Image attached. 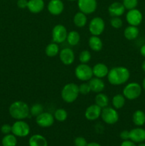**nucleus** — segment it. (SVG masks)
<instances>
[{
	"label": "nucleus",
	"mask_w": 145,
	"mask_h": 146,
	"mask_svg": "<svg viewBox=\"0 0 145 146\" xmlns=\"http://www.w3.org/2000/svg\"><path fill=\"white\" fill-rule=\"evenodd\" d=\"M101 118L104 123L108 125H114L119 121V113L113 107H105L101 112Z\"/></svg>",
	"instance_id": "nucleus-7"
},
{
	"label": "nucleus",
	"mask_w": 145,
	"mask_h": 146,
	"mask_svg": "<svg viewBox=\"0 0 145 146\" xmlns=\"http://www.w3.org/2000/svg\"><path fill=\"white\" fill-rule=\"evenodd\" d=\"M66 41L69 45L75 46L79 44L80 41V35L77 31L72 30L68 33Z\"/></svg>",
	"instance_id": "nucleus-28"
},
{
	"label": "nucleus",
	"mask_w": 145,
	"mask_h": 146,
	"mask_svg": "<svg viewBox=\"0 0 145 146\" xmlns=\"http://www.w3.org/2000/svg\"><path fill=\"white\" fill-rule=\"evenodd\" d=\"M78 86L75 83H68L63 87L61 90V98L64 102L67 104H72L75 102L79 96Z\"/></svg>",
	"instance_id": "nucleus-3"
},
{
	"label": "nucleus",
	"mask_w": 145,
	"mask_h": 146,
	"mask_svg": "<svg viewBox=\"0 0 145 146\" xmlns=\"http://www.w3.org/2000/svg\"><path fill=\"white\" fill-rule=\"evenodd\" d=\"M119 137L122 141H127L129 140V131L127 130H124L119 134Z\"/></svg>",
	"instance_id": "nucleus-40"
},
{
	"label": "nucleus",
	"mask_w": 145,
	"mask_h": 146,
	"mask_svg": "<svg viewBox=\"0 0 145 146\" xmlns=\"http://www.w3.org/2000/svg\"><path fill=\"white\" fill-rule=\"evenodd\" d=\"M44 111V106L41 104H34L30 107V115L32 116H38Z\"/></svg>",
	"instance_id": "nucleus-32"
},
{
	"label": "nucleus",
	"mask_w": 145,
	"mask_h": 146,
	"mask_svg": "<svg viewBox=\"0 0 145 146\" xmlns=\"http://www.w3.org/2000/svg\"><path fill=\"white\" fill-rule=\"evenodd\" d=\"M129 140L135 143L145 141V129L141 127H137L129 131Z\"/></svg>",
	"instance_id": "nucleus-16"
},
{
	"label": "nucleus",
	"mask_w": 145,
	"mask_h": 146,
	"mask_svg": "<svg viewBox=\"0 0 145 146\" xmlns=\"http://www.w3.org/2000/svg\"><path fill=\"white\" fill-rule=\"evenodd\" d=\"M139 34V29L137 27L129 25L124 30V36L129 41L136 39Z\"/></svg>",
	"instance_id": "nucleus-22"
},
{
	"label": "nucleus",
	"mask_w": 145,
	"mask_h": 146,
	"mask_svg": "<svg viewBox=\"0 0 145 146\" xmlns=\"http://www.w3.org/2000/svg\"><path fill=\"white\" fill-rule=\"evenodd\" d=\"M9 113L15 120H25L30 115V107L26 102L16 101L10 105Z\"/></svg>",
	"instance_id": "nucleus-2"
},
{
	"label": "nucleus",
	"mask_w": 145,
	"mask_h": 146,
	"mask_svg": "<svg viewBox=\"0 0 145 146\" xmlns=\"http://www.w3.org/2000/svg\"><path fill=\"white\" fill-rule=\"evenodd\" d=\"M125 19L129 25L138 27L142 24L143 20V14L140 10L135 8L133 9L128 10Z\"/></svg>",
	"instance_id": "nucleus-10"
},
{
	"label": "nucleus",
	"mask_w": 145,
	"mask_h": 146,
	"mask_svg": "<svg viewBox=\"0 0 145 146\" xmlns=\"http://www.w3.org/2000/svg\"><path fill=\"white\" fill-rule=\"evenodd\" d=\"M109 72V68L106 64L103 63H98L92 67L93 76L97 78H103L107 76Z\"/></svg>",
	"instance_id": "nucleus-19"
},
{
	"label": "nucleus",
	"mask_w": 145,
	"mask_h": 146,
	"mask_svg": "<svg viewBox=\"0 0 145 146\" xmlns=\"http://www.w3.org/2000/svg\"><path fill=\"white\" fill-rule=\"evenodd\" d=\"M68 1H78V0H68Z\"/></svg>",
	"instance_id": "nucleus-47"
},
{
	"label": "nucleus",
	"mask_w": 145,
	"mask_h": 146,
	"mask_svg": "<svg viewBox=\"0 0 145 146\" xmlns=\"http://www.w3.org/2000/svg\"><path fill=\"white\" fill-rule=\"evenodd\" d=\"M125 103H126V98L122 94H115L112 99V106L117 110L123 108L125 105Z\"/></svg>",
	"instance_id": "nucleus-27"
},
{
	"label": "nucleus",
	"mask_w": 145,
	"mask_h": 146,
	"mask_svg": "<svg viewBox=\"0 0 145 146\" xmlns=\"http://www.w3.org/2000/svg\"><path fill=\"white\" fill-rule=\"evenodd\" d=\"M55 121V118L53 114L49 112L44 111L40 115L36 117V123L38 126L41 128H49L52 126Z\"/></svg>",
	"instance_id": "nucleus-12"
},
{
	"label": "nucleus",
	"mask_w": 145,
	"mask_h": 146,
	"mask_svg": "<svg viewBox=\"0 0 145 146\" xmlns=\"http://www.w3.org/2000/svg\"><path fill=\"white\" fill-rule=\"evenodd\" d=\"M142 69L143 70L144 72L145 73V60L143 61V62H142Z\"/></svg>",
	"instance_id": "nucleus-45"
},
{
	"label": "nucleus",
	"mask_w": 145,
	"mask_h": 146,
	"mask_svg": "<svg viewBox=\"0 0 145 146\" xmlns=\"http://www.w3.org/2000/svg\"><path fill=\"white\" fill-rule=\"evenodd\" d=\"M109 23H110L111 27H113L114 29H116L122 28V26H123V21L119 17H112L110 21H109Z\"/></svg>",
	"instance_id": "nucleus-34"
},
{
	"label": "nucleus",
	"mask_w": 145,
	"mask_h": 146,
	"mask_svg": "<svg viewBox=\"0 0 145 146\" xmlns=\"http://www.w3.org/2000/svg\"><path fill=\"white\" fill-rule=\"evenodd\" d=\"M74 145L75 146H87L88 142L86 139L82 136L77 137L74 140Z\"/></svg>",
	"instance_id": "nucleus-37"
},
{
	"label": "nucleus",
	"mask_w": 145,
	"mask_h": 146,
	"mask_svg": "<svg viewBox=\"0 0 145 146\" xmlns=\"http://www.w3.org/2000/svg\"><path fill=\"white\" fill-rule=\"evenodd\" d=\"M28 0H17V7L19 9H21L27 8V6H28Z\"/></svg>",
	"instance_id": "nucleus-39"
},
{
	"label": "nucleus",
	"mask_w": 145,
	"mask_h": 146,
	"mask_svg": "<svg viewBox=\"0 0 145 146\" xmlns=\"http://www.w3.org/2000/svg\"><path fill=\"white\" fill-rule=\"evenodd\" d=\"M88 22V17L87 15L82 11H79L73 17V23L78 28H82L85 27Z\"/></svg>",
	"instance_id": "nucleus-25"
},
{
	"label": "nucleus",
	"mask_w": 145,
	"mask_h": 146,
	"mask_svg": "<svg viewBox=\"0 0 145 146\" xmlns=\"http://www.w3.org/2000/svg\"><path fill=\"white\" fill-rule=\"evenodd\" d=\"M142 89L145 91V77L144 78L143 81H142Z\"/></svg>",
	"instance_id": "nucleus-44"
},
{
	"label": "nucleus",
	"mask_w": 145,
	"mask_h": 146,
	"mask_svg": "<svg viewBox=\"0 0 145 146\" xmlns=\"http://www.w3.org/2000/svg\"><path fill=\"white\" fill-rule=\"evenodd\" d=\"M54 118L58 122H63L68 118V112L64 108H58L53 113Z\"/></svg>",
	"instance_id": "nucleus-31"
},
{
	"label": "nucleus",
	"mask_w": 145,
	"mask_h": 146,
	"mask_svg": "<svg viewBox=\"0 0 145 146\" xmlns=\"http://www.w3.org/2000/svg\"><path fill=\"white\" fill-rule=\"evenodd\" d=\"M107 77L111 85L121 86L129 81L130 71L125 66H115L109 70Z\"/></svg>",
	"instance_id": "nucleus-1"
},
{
	"label": "nucleus",
	"mask_w": 145,
	"mask_h": 146,
	"mask_svg": "<svg viewBox=\"0 0 145 146\" xmlns=\"http://www.w3.org/2000/svg\"><path fill=\"white\" fill-rule=\"evenodd\" d=\"M65 6L62 0H50L47 4V9L51 14L58 16L63 11Z\"/></svg>",
	"instance_id": "nucleus-13"
},
{
	"label": "nucleus",
	"mask_w": 145,
	"mask_h": 146,
	"mask_svg": "<svg viewBox=\"0 0 145 146\" xmlns=\"http://www.w3.org/2000/svg\"><path fill=\"white\" fill-rule=\"evenodd\" d=\"M78 88H79V93L82 95H87L90 92H91L90 87L88 82L82 83L80 85L78 86Z\"/></svg>",
	"instance_id": "nucleus-36"
},
{
	"label": "nucleus",
	"mask_w": 145,
	"mask_h": 146,
	"mask_svg": "<svg viewBox=\"0 0 145 146\" xmlns=\"http://www.w3.org/2000/svg\"><path fill=\"white\" fill-rule=\"evenodd\" d=\"M132 122L137 127L145 124V113L142 110H136L132 114Z\"/></svg>",
	"instance_id": "nucleus-24"
},
{
	"label": "nucleus",
	"mask_w": 145,
	"mask_h": 146,
	"mask_svg": "<svg viewBox=\"0 0 145 146\" xmlns=\"http://www.w3.org/2000/svg\"><path fill=\"white\" fill-rule=\"evenodd\" d=\"M30 126L24 120H16L11 125V133L19 138H25L30 133Z\"/></svg>",
	"instance_id": "nucleus-6"
},
{
	"label": "nucleus",
	"mask_w": 145,
	"mask_h": 146,
	"mask_svg": "<svg viewBox=\"0 0 145 146\" xmlns=\"http://www.w3.org/2000/svg\"><path fill=\"white\" fill-rule=\"evenodd\" d=\"M109 99L108 98L107 95L103 94L102 92L98 93L95 97V104L100 107L101 108H104L105 107H107L109 105Z\"/></svg>",
	"instance_id": "nucleus-26"
},
{
	"label": "nucleus",
	"mask_w": 145,
	"mask_h": 146,
	"mask_svg": "<svg viewBox=\"0 0 145 146\" xmlns=\"http://www.w3.org/2000/svg\"><path fill=\"white\" fill-rule=\"evenodd\" d=\"M90 87L91 91L93 93H101L104 91L105 88V84L102 78H97V77H92L89 81H88Z\"/></svg>",
	"instance_id": "nucleus-18"
},
{
	"label": "nucleus",
	"mask_w": 145,
	"mask_h": 146,
	"mask_svg": "<svg viewBox=\"0 0 145 146\" xmlns=\"http://www.w3.org/2000/svg\"><path fill=\"white\" fill-rule=\"evenodd\" d=\"M75 76L79 81H89L93 77L92 68L88 64H80L75 67Z\"/></svg>",
	"instance_id": "nucleus-5"
},
{
	"label": "nucleus",
	"mask_w": 145,
	"mask_h": 146,
	"mask_svg": "<svg viewBox=\"0 0 145 146\" xmlns=\"http://www.w3.org/2000/svg\"><path fill=\"white\" fill-rule=\"evenodd\" d=\"M87 146H102V145H101L100 144L98 143L91 142V143H88Z\"/></svg>",
	"instance_id": "nucleus-43"
},
{
	"label": "nucleus",
	"mask_w": 145,
	"mask_h": 146,
	"mask_svg": "<svg viewBox=\"0 0 145 146\" xmlns=\"http://www.w3.org/2000/svg\"><path fill=\"white\" fill-rule=\"evenodd\" d=\"M142 90V86L139 83L130 82L124 87L122 94L126 99L133 101L140 96Z\"/></svg>",
	"instance_id": "nucleus-4"
},
{
	"label": "nucleus",
	"mask_w": 145,
	"mask_h": 146,
	"mask_svg": "<svg viewBox=\"0 0 145 146\" xmlns=\"http://www.w3.org/2000/svg\"><path fill=\"white\" fill-rule=\"evenodd\" d=\"M1 131L3 134L4 135H7V134H9L10 133H11V125H10L9 124H4L2 125V126L1 127Z\"/></svg>",
	"instance_id": "nucleus-38"
},
{
	"label": "nucleus",
	"mask_w": 145,
	"mask_h": 146,
	"mask_svg": "<svg viewBox=\"0 0 145 146\" xmlns=\"http://www.w3.org/2000/svg\"><path fill=\"white\" fill-rule=\"evenodd\" d=\"M44 0H28L27 9L32 14H38L44 9Z\"/></svg>",
	"instance_id": "nucleus-20"
},
{
	"label": "nucleus",
	"mask_w": 145,
	"mask_h": 146,
	"mask_svg": "<svg viewBox=\"0 0 145 146\" xmlns=\"http://www.w3.org/2000/svg\"><path fill=\"white\" fill-rule=\"evenodd\" d=\"M91 53L88 50H83L79 54V61L80 64H88L91 60Z\"/></svg>",
	"instance_id": "nucleus-33"
},
{
	"label": "nucleus",
	"mask_w": 145,
	"mask_h": 146,
	"mask_svg": "<svg viewBox=\"0 0 145 146\" xmlns=\"http://www.w3.org/2000/svg\"><path fill=\"white\" fill-rule=\"evenodd\" d=\"M17 138L13 133L5 135L1 140L2 146H16Z\"/></svg>",
	"instance_id": "nucleus-30"
},
{
	"label": "nucleus",
	"mask_w": 145,
	"mask_h": 146,
	"mask_svg": "<svg viewBox=\"0 0 145 146\" xmlns=\"http://www.w3.org/2000/svg\"><path fill=\"white\" fill-rule=\"evenodd\" d=\"M102 108L96 104H92L86 108L85 112V117L87 120L90 121H96L100 117Z\"/></svg>",
	"instance_id": "nucleus-15"
},
{
	"label": "nucleus",
	"mask_w": 145,
	"mask_h": 146,
	"mask_svg": "<svg viewBox=\"0 0 145 146\" xmlns=\"http://www.w3.org/2000/svg\"><path fill=\"white\" fill-rule=\"evenodd\" d=\"M88 46L91 50L95 52H98L102 49L103 43L98 36L92 35L88 39Z\"/></svg>",
	"instance_id": "nucleus-21"
},
{
	"label": "nucleus",
	"mask_w": 145,
	"mask_h": 146,
	"mask_svg": "<svg viewBox=\"0 0 145 146\" xmlns=\"http://www.w3.org/2000/svg\"><path fill=\"white\" fill-rule=\"evenodd\" d=\"M105 22L101 17H96L90 20L88 26L90 33L93 36H98L102 34L105 31Z\"/></svg>",
	"instance_id": "nucleus-8"
},
{
	"label": "nucleus",
	"mask_w": 145,
	"mask_h": 146,
	"mask_svg": "<svg viewBox=\"0 0 145 146\" xmlns=\"http://www.w3.org/2000/svg\"><path fill=\"white\" fill-rule=\"evenodd\" d=\"M68 31L65 27L63 24H57L54 26L52 29V40L53 42L56 44H61L66 41Z\"/></svg>",
	"instance_id": "nucleus-9"
},
{
	"label": "nucleus",
	"mask_w": 145,
	"mask_h": 146,
	"mask_svg": "<svg viewBox=\"0 0 145 146\" xmlns=\"http://www.w3.org/2000/svg\"><path fill=\"white\" fill-rule=\"evenodd\" d=\"M137 146H145V143L144 142L142 143H139V145H138Z\"/></svg>",
	"instance_id": "nucleus-46"
},
{
	"label": "nucleus",
	"mask_w": 145,
	"mask_h": 146,
	"mask_svg": "<svg viewBox=\"0 0 145 146\" xmlns=\"http://www.w3.org/2000/svg\"><path fill=\"white\" fill-rule=\"evenodd\" d=\"M78 7L80 11L87 14H91L98 8L97 0H78Z\"/></svg>",
	"instance_id": "nucleus-11"
},
{
	"label": "nucleus",
	"mask_w": 145,
	"mask_h": 146,
	"mask_svg": "<svg viewBox=\"0 0 145 146\" xmlns=\"http://www.w3.org/2000/svg\"><path fill=\"white\" fill-rule=\"evenodd\" d=\"M120 146H137V145L135 144V143H134L133 141H132L131 140H127V141H122Z\"/></svg>",
	"instance_id": "nucleus-41"
},
{
	"label": "nucleus",
	"mask_w": 145,
	"mask_h": 146,
	"mask_svg": "<svg viewBox=\"0 0 145 146\" xmlns=\"http://www.w3.org/2000/svg\"><path fill=\"white\" fill-rule=\"evenodd\" d=\"M125 8L123 4L119 1H115L108 7V13L111 17H119L123 15L125 12Z\"/></svg>",
	"instance_id": "nucleus-17"
},
{
	"label": "nucleus",
	"mask_w": 145,
	"mask_h": 146,
	"mask_svg": "<svg viewBox=\"0 0 145 146\" xmlns=\"http://www.w3.org/2000/svg\"><path fill=\"white\" fill-rule=\"evenodd\" d=\"M140 54L143 57L145 58V44H143V45L141 46L140 48Z\"/></svg>",
	"instance_id": "nucleus-42"
},
{
	"label": "nucleus",
	"mask_w": 145,
	"mask_h": 146,
	"mask_svg": "<svg viewBox=\"0 0 145 146\" xmlns=\"http://www.w3.org/2000/svg\"><path fill=\"white\" fill-rule=\"evenodd\" d=\"M138 0H122V4L125 9L131 10L136 8L138 5Z\"/></svg>",
	"instance_id": "nucleus-35"
},
{
	"label": "nucleus",
	"mask_w": 145,
	"mask_h": 146,
	"mask_svg": "<svg viewBox=\"0 0 145 146\" xmlns=\"http://www.w3.org/2000/svg\"><path fill=\"white\" fill-rule=\"evenodd\" d=\"M59 46H58V44H56V43L55 42H53L48 44L47 46L45 47V54H46L47 56L50 57V58H53V57L56 56L58 54H59Z\"/></svg>",
	"instance_id": "nucleus-29"
},
{
	"label": "nucleus",
	"mask_w": 145,
	"mask_h": 146,
	"mask_svg": "<svg viewBox=\"0 0 145 146\" xmlns=\"http://www.w3.org/2000/svg\"><path fill=\"white\" fill-rule=\"evenodd\" d=\"M59 58L64 65L69 66L73 64L75 56L74 51L71 48H64L59 52Z\"/></svg>",
	"instance_id": "nucleus-14"
},
{
	"label": "nucleus",
	"mask_w": 145,
	"mask_h": 146,
	"mask_svg": "<svg viewBox=\"0 0 145 146\" xmlns=\"http://www.w3.org/2000/svg\"><path fill=\"white\" fill-rule=\"evenodd\" d=\"M29 146H48V141L44 136L40 134H34L28 140Z\"/></svg>",
	"instance_id": "nucleus-23"
}]
</instances>
